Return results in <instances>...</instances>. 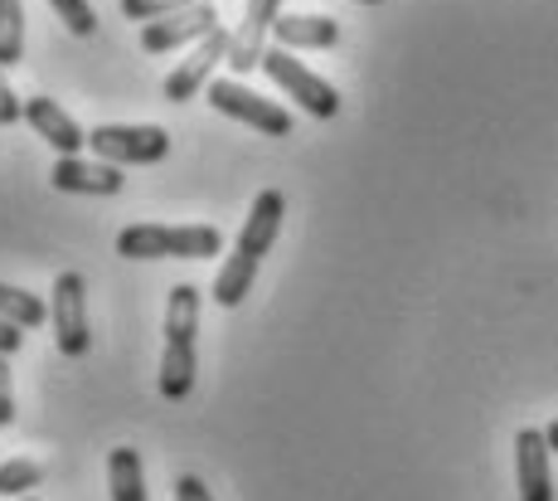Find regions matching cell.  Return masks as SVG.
Listing matches in <instances>:
<instances>
[{"label": "cell", "instance_id": "obj_6", "mask_svg": "<svg viewBox=\"0 0 558 501\" xmlns=\"http://www.w3.org/2000/svg\"><path fill=\"white\" fill-rule=\"evenodd\" d=\"M49 322H53V346L63 356H88L93 332H88V283L83 273H59L53 278V302H49Z\"/></svg>", "mask_w": 558, "mask_h": 501}, {"label": "cell", "instance_id": "obj_12", "mask_svg": "<svg viewBox=\"0 0 558 501\" xmlns=\"http://www.w3.org/2000/svg\"><path fill=\"white\" fill-rule=\"evenodd\" d=\"M49 186L59 190V195H117V190H122V166L59 156L49 170Z\"/></svg>", "mask_w": 558, "mask_h": 501}, {"label": "cell", "instance_id": "obj_23", "mask_svg": "<svg viewBox=\"0 0 558 501\" xmlns=\"http://www.w3.org/2000/svg\"><path fill=\"white\" fill-rule=\"evenodd\" d=\"M175 501H214V497H209V487H204L195 473H180L175 477Z\"/></svg>", "mask_w": 558, "mask_h": 501}, {"label": "cell", "instance_id": "obj_20", "mask_svg": "<svg viewBox=\"0 0 558 501\" xmlns=\"http://www.w3.org/2000/svg\"><path fill=\"white\" fill-rule=\"evenodd\" d=\"M190 5H214V0H122V15L126 20H160V15H175V10H190Z\"/></svg>", "mask_w": 558, "mask_h": 501}, {"label": "cell", "instance_id": "obj_22", "mask_svg": "<svg viewBox=\"0 0 558 501\" xmlns=\"http://www.w3.org/2000/svg\"><path fill=\"white\" fill-rule=\"evenodd\" d=\"M20 117H25V103L10 93V83H5V73H0V127H15Z\"/></svg>", "mask_w": 558, "mask_h": 501}, {"label": "cell", "instance_id": "obj_17", "mask_svg": "<svg viewBox=\"0 0 558 501\" xmlns=\"http://www.w3.org/2000/svg\"><path fill=\"white\" fill-rule=\"evenodd\" d=\"M0 317H5L10 326H20V332H35V326L49 322V307L39 302L35 293H20V287L0 283Z\"/></svg>", "mask_w": 558, "mask_h": 501}, {"label": "cell", "instance_id": "obj_27", "mask_svg": "<svg viewBox=\"0 0 558 501\" xmlns=\"http://www.w3.org/2000/svg\"><path fill=\"white\" fill-rule=\"evenodd\" d=\"M15 501H39V497H15Z\"/></svg>", "mask_w": 558, "mask_h": 501}, {"label": "cell", "instance_id": "obj_15", "mask_svg": "<svg viewBox=\"0 0 558 501\" xmlns=\"http://www.w3.org/2000/svg\"><path fill=\"white\" fill-rule=\"evenodd\" d=\"M107 487H112V501H146V467L136 448H112V457H107Z\"/></svg>", "mask_w": 558, "mask_h": 501}, {"label": "cell", "instance_id": "obj_1", "mask_svg": "<svg viewBox=\"0 0 558 501\" xmlns=\"http://www.w3.org/2000/svg\"><path fill=\"white\" fill-rule=\"evenodd\" d=\"M282 219H287V195H282V190H263V195L253 200L243 234L233 239V253L223 259L219 278H214V293H209V297H214L219 307H239L243 297L253 293L257 269H263L267 249H272L277 234H282Z\"/></svg>", "mask_w": 558, "mask_h": 501}, {"label": "cell", "instance_id": "obj_11", "mask_svg": "<svg viewBox=\"0 0 558 501\" xmlns=\"http://www.w3.org/2000/svg\"><path fill=\"white\" fill-rule=\"evenodd\" d=\"M514 477H520V501H554V473H549L544 429L514 433Z\"/></svg>", "mask_w": 558, "mask_h": 501}, {"label": "cell", "instance_id": "obj_26", "mask_svg": "<svg viewBox=\"0 0 558 501\" xmlns=\"http://www.w3.org/2000/svg\"><path fill=\"white\" fill-rule=\"evenodd\" d=\"M360 5H384V0H360Z\"/></svg>", "mask_w": 558, "mask_h": 501}, {"label": "cell", "instance_id": "obj_21", "mask_svg": "<svg viewBox=\"0 0 558 501\" xmlns=\"http://www.w3.org/2000/svg\"><path fill=\"white\" fill-rule=\"evenodd\" d=\"M15 424V375H10V356H0V429Z\"/></svg>", "mask_w": 558, "mask_h": 501}, {"label": "cell", "instance_id": "obj_13", "mask_svg": "<svg viewBox=\"0 0 558 501\" xmlns=\"http://www.w3.org/2000/svg\"><path fill=\"white\" fill-rule=\"evenodd\" d=\"M25 122L35 127V136H45L59 156H78L83 146H88V132H83L53 98H25Z\"/></svg>", "mask_w": 558, "mask_h": 501}, {"label": "cell", "instance_id": "obj_24", "mask_svg": "<svg viewBox=\"0 0 558 501\" xmlns=\"http://www.w3.org/2000/svg\"><path fill=\"white\" fill-rule=\"evenodd\" d=\"M20 346H25V332H20V326H10L5 317H0V356H15Z\"/></svg>", "mask_w": 558, "mask_h": 501}, {"label": "cell", "instance_id": "obj_14", "mask_svg": "<svg viewBox=\"0 0 558 501\" xmlns=\"http://www.w3.org/2000/svg\"><path fill=\"white\" fill-rule=\"evenodd\" d=\"M272 39L277 49H336L340 25L330 15H277Z\"/></svg>", "mask_w": 558, "mask_h": 501}, {"label": "cell", "instance_id": "obj_2", "mask_svg": "<svg viewBox=\"0 0 558 501\" xmlns=\"http://www.w3.org/2000/svg\"><path fill=\"white\" fill-rule=\"evenodd\" d=\"M195 332H199V287L180 283L170 287L166 302V350H160V394L170 404H180L195 390Z\"/></svg>", "mask_w": 558, "mask_h": 501}, {"label": "cell", "instance_id": "obj_16", "mask_svg": "<svg viewBox=\"0 0 558 501\" xmlns=\"http://www.w3.org/2000/svg\"><path fill=\"white\" fill-rule=\"evenodd\" d=\"M25 63V0H0V69Z\"/></svg>", "mask_w": 558, "mask_h": 501}, {"label": "cell", "instance_id": "obj_5", "mask_svg": "<svg viewBox=\"0 0 558 501\" xmlns=\"http://www.w3.org/2000/svg\"><path fill=\"white\" fill-rule=\"evenodd\" d=\"M88 152L107 166H156L170 156V132L156 122L132 127V122H107L88 132Z\"/></svg>", "mask_w": 558, "mask_h": 501}, {"label": "cell", "instance_id": "obj_8", "mask_svg": "<svg viewBox=\"0 0 558 501\" xmlns=\"http://www.w3.org/2000/svg\"><path fill=\"white\" fill-rule=\"evenodd\" d=\"M229 45H233V29H214V35H204L195 49H190V59H180V69L166 79V98L170 103H190L195 93H204L214 83V69L219 63H229Z\"/></svg>", "mask_w": 558, "mask_h": 501}, {"label": "cell", "instance_id": "obj_7", "mask_svg": "<svg viewBox=\"0 0 558 501\" xmlns=\"http://www.w3.org/2000/svg\"><path fill=\"white\" fill-rule=\"evenodd\" d=\"M204 98H209L214 112H223V117H233V122L253 127L257 136H287V132H292V112L277 108V103H267V98H257V93L243 88L239 79H214L209 88H204Z\"/></svg>", "mask_w": 558, "mask_h": 501}, {"label": "cell", "instance_id": "obj_10", "mask_svg": "<svg viewBox=\"0 0 558 501\" xmlns=\"http://www.w3.org/2000/svg\"><path fill=\"white\" fill-rule=\"evenodd\" d=\"M277 15H282V0H248V5H243V20H239L233 45H229L233 79H243V73L257 69V59H263V49H267V35H272V25H277Z\"/></svg>", "mask_w": 558, "mask_h": 501}, {"label": "cell", "instance_id": "obj_3", "mask_svg": "<svg viewBox=\"0 0 558 501\" xmlns=\"http://www.w3.org/2000/svg\"><path fill=\"white\" fill-rule=\"evenodd\" d=\"M219 229L214 224H126L117 234V253L136 263L151 259H214L219 253Z\"/></svg>", "mask_w": 558, "mask_h": 501}, {"label": "cell", "instance_id": "obj_19", "mask_svg": "<svg viewBox=\"0 0 558 501\" xmlns=\"http://www.w3.org/2000/svg\"><path fill=\"white\" fill-rule=\"evenodd\" d=\"M49 5H53V15L63 20V29H69V35L88 39L93 29H98V10H93L88 0H49Z\"/></svg>", "mask_w": 558, "mask_h": 501}, {"label": "cell", "instance_id": "obj_9", "mask_svg": "<svg viewBox=\"0 0 558 501\" xmlns=\"http://www.w3.org/2000/svg\"><path fill=\"white\" fill-rule=\"evenodd\" d=\"M214 29H219V15H214V5H190V10H175V15L146 20V25H142V49H146V55L195 49L204 35H214Z\"/></svg>", "mask_w": 558, "mask_h": 501}, {"label": "cell", "instance_id": "obj_25", "mask_svg": "<svg viewBox=\"0 0 558 501\" xmlns=\"http://www.w3.org/2000/svg\"><path fill=\"white\" fill-rule=\"evenodd\" d=\"M544 443H549V453H558V419L544 429Z\"/></svg>", "mask_w": 558, "mask_h": 501}, {"label": "cell", "instance_id": "obj_18", "mask_svg": "<svg viewBox=\"0 0 558 501\" xmlns=\"http://www.w3.org/2000/svg\"><path fill=\"white\" fill-rule=\"evenodd\" d=\"M45 482V467L35 457H5L0 463V497H29V487Z\"/></svg>", "mask_w": 558, "mask_h": 501}, {"label": "cell", "instance_id": "obj_4", "mask_svg": "<svg viewBox=\"0 0 558 501\" xmlns=\"http://www.w3.org/2000/svg\"><path fill=\"white\" fill-rule=\"evenodd\" d=\"M257 69L267 73V79L277 83V88L287 93V98H296V108L306 117H316V122H330V117L340 112V93L336 83H326L320 73H311L302 59H292V49H263V59H257Z\"/></svg>", "mask_w": 558, "mask_h": 501}]
</instances>
